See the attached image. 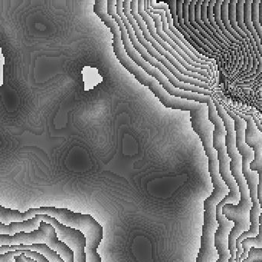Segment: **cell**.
I'll use <instances>...</instances> for the list:
<instances>
[{
	"label": "cell",
	"mask_w": 262,
	"mask_h": 262,
	"mask_svg": "<svg viewBox=\"0 0 262 262\" xmlns=\"http://www.w3.org/2000/svg\"><path fill=\"white\" fill-rule=\"evenodd\" d=\"M107 0L95 1L94 5V12L101 18V21L106 25V26L110 29L111 32L113 35L112 46H113L114 52L117 58L119 60L120 63L130 73L134 75L140 84L146 86L165 107L177 109V110L189 111V112L199 109L201 103L184 99V98H177L169 95L156 78L148 75L143 69L131 59L124 49V44L121 39L119 26L117 22L107 13Z\"/></svg>",
	"instance_id": "1"
},
{
	"label": "cell",
	"mask_w": 262,
	"mask_h": 262,
	"mask_svg": "<svg viewBox=\"0 0 262 262\" xmlns=\"http://www.w3.org/2000/svg\"><path fill=\"white\" fill-rule=\"evenodd\" d=\"M213 191L204 201V224L202 227L201 246L196 262H215L218 252L214 246V235L219 227L216 221V206L228 195L229 190L222 179L219 168H209Z\"/></svg>",
	"instance_id": "2"
},
{
	"label": "cell",
	"mask_w": 262,
	"mask_h": 262,
	"mask_svg": "<svg viewBox=\"0 0 262 262\" xmlns=\"http://www.w3.org/2000/svg\"><path fill=\"white\" fill-rule=\"evenodd\" d=\"M206 105L208 106V117L213 124V147L216 150L219 160V172L222 179L229 189L227 195L219 203L218 206L223 207L225 205H238L240 200L238 187L232 177L230 171V158L227 154L226 145V130L224 123L217 113L212 97L209 98Z\"/></svg>",
	"instance_id": "3"
},
{
	"label": "cell",
	"mask_w": 262,
	"mask_h": 262,
	"mask_svg": "<svg viewBox=\"0 0 262 262\" xmlns=\"http://www.w3.org/2000/svg\"><path fill=\"white\" fill-rule=\"evenodd\" d=\"M107 13L117 22L118 26H119L120 30L121 33V39H122L123 44H124V49L127 52L128 56L131 59L138 65L141 69H143L148 75L154 77L163 86V89L172 96L177 97V98H184V99L191 100V101L197 102V103H204L206 104L209 98L211 96L208 95H201V94L195 93V92H187V91L182 90V89H177L174 87L170 83H169L168 78L160 72L158 69L151 66L149 63H146L139 52L134 49V46L130 38H129L128 34H127V29L123 23L122 19L120 18L119 15L117 13L116 10V1L115 0H108L107 2Z\"/></svg>",
	"instance_id": "4"
},
{
	"label": "cell",
	"mask_w": 262,
	"mask_h": 262,
	"mask_svg": "<svg viewBox=\"0 0 262 262\" xmlns=\"http://www.w3.org/2000/svg\"><path fill=\"white\" fill-rule=\"evenodd\" d=\"M123 3H124V1H121V0L116 1L117 13L119 15L120 18L122 19L123 23H124V26H125L126 29H127V34H128L129 35V38H130L131 43H132L133 46H134V49L139 52V54L141 55L142 58H143L146 63H149L151 66H154V68L160 70V72L168 78L169 83H170L174 87L182 89V90L187 91V92H195V93L201 94V95H208V96L212 97V91L206 90V89H202V88L196 87V86L186 84V83L179 81L161 63L157 61L152 55H149V52L146 51V49L139 43L132 26H131L130 23H129L127 17L124 15V12H123Z\"/></svg>",
	"instance_id": "5"
},
{
	"label": "cell",
	"mask_w": 262,
	"mask_h": 262,
	"mask_svg": "<svg viewBox=\"0 0 262 262\" xmlns=\"http://www.w3.org/2000/svg\"><path fill=\"white\" fill-rule=\"evenodd\" d=\"M130 3L131 1H124V3H123V12H124V15H125V16L127 17V19H128L131 26H132L139 43L146 49V51L149 52V55H152L157 61L161 63L179 81L186 83V84L196 86V87L202 88V89H206V90L211 91L210 85L208 84V83H203V82L201 81H199V80L195 79V78L186 76V75L180 73V72L174 67L173 65L169 63V60H168L166 57L163 56L161 54L159 53V52L152 47V45L143 36V32L140 30V27H139L138 25H137L135 18L133 17L132 14H131Z\"/></svg>",
	"instance_id": "6"
},
{
	"label": "cell",
	"mask_w": 262,
	"mask_h": 262,
	"mask_svg": "<svg viewBox=\"0 0 262 262\" xmlns=\"http://www.w3.org/2000/svg\"><path fill=\"white\" fill-rule=\"evenodd\" d=\"M58 237L53 226L48 223L40 224L38 230L26 233L19 232L13 236L7 235H0V246H15L24 245L32 246L35 244H45L50 246L54 238Z\"/></svg>",
	"instance_id": "7"
},
{
	"label": "cell",
	"mask_w": 262,
	"mask_h": 262,
	"mask_svg": "<svg viewBox=\"0 0 262 262\" xmlns=\"http://www.w3.org/2000/svg\"><path fill=\"white\" fill-rule=\"evenodd\" d=\"M46 223L53 226L58 239L72 249L74 253V262H86L84 253L86 238L80 231L67 227L50 216L48 218Z\"/></svg>",
	"instance_id": "8"
},
{
	"label": "cell",
	"mask_w": 262,
	"mask_h": 262,
	"mask_svg": "<svg viewBox=\"0 0 262 262\" xmlns=\"http://www.w3.org/2000/svg\"><path fill=\"white\" fill-rule=\"evenodd\" d=\"M130 12L131 14H132L133 17L135 18L136 22H137V25H138L139 27H140V30L143 32L144 38L152 45V47H154L159 53L161 54L163 56L166 57V58L169 60V63H172L174 67H175L180 73L186 75V76L190 77V78H195V79L199 80V81H201L203 82V83H206L209 84L210 81H209L208 78H205L204 76L200 75V74L193 73V72H189V71L186 70L173 56H172L167 51L164 50V49L156 42V40L151 36L149 31H148L146 23L143 21L140 14L138 13V1H131Z\"/></svg>",
	"instance_id": "9"
},
{
	"label": "cell",
	"mask_w": 262,
	"mask_h": 262,
	"mask_svg": "<svg viewBox=\"0 0 262 262\" xmlns=\"http://www.w3.org/2000/svg\"><path fill=\"white\" fill-rule=\"evenodd\" d=\"M222 209L223 207L217 205L215 217L219 227L214 235V246L218 252L219 259L215 262H229L231 255L228 249V239L234 223L223 215Z\"/></svg>",
	"instance_id": "10"
},
{
	"label": "cell",
	"mask_w": 262,
	"mask_h": 262,
	"mask_svg": "<svg viewBox=\"0 0 262 262\" xmlns=\"http://www.w3.org/2000/svg\"><path fill=\"white\" fill-rule=\"evenodd\" d=\"M138 13L140 14V16L143 18V21L146 23V26H147L148 31L149 32L151 36L156 40L157 43L163 48L164 50L167 51L172 56H173L186 70L189 72H193V73L200 74V75H203L205 78H208L210 81L211 78L209 77V74L206 72V70H203V69H196V68L192 67L190 65L188 64L170 46L167 44L166 42L163 41L158 35H157V31H156L155 24H154V20L152 18L145 12L144 7H143V0H140L138 1Z\"/></svg>",
	"instance_id": "11"
},
{
	"label": "cell",
	"mask_w": 262,
	"mask_h": 262,
	"mask_svg": "<svg viewBox=\"0 0 262 262\" xmlns=\"http://www.w3.org/2000/svg\"><path fill=\"white\" fill-rule=\"evenodd\" d=\"M56 209V207L53 206H41L39 208H32L25 212H20L15 209L0 206V223L9 226L14 223L28 221L38 215H46L54 218Z\"/></svg>",
	"instance_id": "12"
},
{
	"label": "cell",
	"mask_w": 262,
	"mask_h": 262,
	"mask_svg": "<svg viewBox=\"0 0 262 262\" xmlns=\"http://www.w3.org/2000/svg\"><path fill=\"white\" fill-rule=\"evenodd\" d=\"M143 7H144L145 12L152 18L154 20V24H155L156 31H157V35L163 40V41L166 42L169 46H170L188 64L192 66V67L196 68V69H203V70H206V72L209 74V77H212V72H211L210 69H209V66H203V65L198 64V63H195V62L192 61L175 43H174L173 40L170 38V37L168 36L166 33L163 31V29H162V22L161 18H160V15H157V14L152 13V12L149 11V1H143Z\"/></svg>",
	"instance_id": "13"
},
{
	"label": "cell",
	"mask_w": 262,
	"mask_h": 262,
	"mask_svg": "<svg viewBox=\"0 0 262 262\" xmlns=\"http://www.w3.org/2000/svg\"><path fill=\"white\" fill-rule=\"evenodd\" d=\"M250 169L253 172H256L258 175V192H257V197H258V203H259L260 208L261 209V214H260L259 218H258V234L255 238H249L244 240L242 243V248H243V253L240 257V262H243L248 257L249 251L252 248L255 249H262V166H255V167H250Z\"/></svg>",
	"instance_id": "14"
},
{
	"label": "cell",
	"mask_w": 262,
	"mask_h": 262,
	"mask_svg": "<svg viewBox=\"0 0 262 262\" xmlns=\"http://www.w3.org/2000/svg\"><path fill=\"white\" fill-rule=\"evenodd\" d=\"M245 0H241V1H238L236 6V20L237 23H238V27L242 29L246 34L247 38H249L250 41L251 46H252V49H253L254 53H255V56H256L257 60H258V66L255 75H251V76L247 77V78H243L242 80L241 83H247V82L253 81L255 80L258 75L262 72V58L261 55H260L259 52H258V48H257L256 43H255V40H254L253 37H252L251 32L248 30L246 28V24L244 22V6H245Z\"/></svg>",
	"instance_id": "15"
},
{
	"label": "cell",
	"mask_w": 262,
	"mask_h": 262,
	"mask_svg": "<svg viewBox=\"0 0 262 262\" xmlns=\"http://www.w3.org/2000/svg\"><path fill=\"white\" fill-rule=\"evenodd\" d=\"M149 5H150V7L152 8V9H160V10H163L166 13V18H167V23H168V28H169V30L194 54V55L197 57L199 59L202 60L203 62H206V63H211V64L215 65V62L214 59H211V58H207V57L203 56L202 55L200 52H197L195 49H194L193 46H191L186 39H185L184 37L183 36L181 33L179 32L178 30H177L175 27L173 26V20H172V15H171L170 11H169V7H168V5L166 4V3H163V2H157L155 1V0H149Z\"/></svg>",
	"instance_id": "16"
},
{
	"label": "cell",
	"mask_w": 262,
	"mask_h": 262,
	"mask_svg": "<svg viewBox=\"0 0 262 262\" xmlns=\"http://www.w3.org/2000/svg\"><path fill=\"white\" fill-rule=\"evenodd\" d=\"M16 251H32L38 252L43 256L47 258L49 262H64V260L60 257L55 251L52 250L49 246L45 244H35L32 246H0V255H6L10 252H16Z\"/></svg>",
	"instance_id": "17"
},
{
	"label": "cell",
	"mask_w": 262,
	"mask_h": 262,
	"mask_svg": "<svg viewBox=\"0 0 262 262\" xmlns=\"http://www.w3.org/2000/svg\"><path fill=\"white\" fill-rule=\"evenodd\" d=\"M150 6V5H149ZM149 11H150L152 13L157 14V15H159L161 18L162 22V29H163V32L168 35V36L170 37L172 40H173L174 43L192 60V61L195 62V63H198V64L203 65V66H209V69H210L211 72L212 73H214L213 70V65L209 63H206V62L202 61V60L199 59L195 55H194V54L169 30V28H168V23H167V18H166V13H165L164 11L160 10V9H152V8L149 7Z\"/></svg>",
	"instance_id": "18"
},
{
	"label": "cell",
	"mask_w": 262,
	"mask_h": 262,
	"mask_svg": "<svg viewBox=\"0 0 262 262\" xmlns=\"http://www.w3.org/2000/svg\"><path fill=\"white\" fill-rule=\"evenodd\" d=\"M163 3L168 5V7H169V11H170L171 15H172V20H173L174 27L183 35L185 39H186L191 46H193L194 49H195L197 52H200L203 56H206L207 57V58H211V59L216 60L217 62H220V58H219L218 57L213 56V55H210V54L208 53L206 51L201 49V48L189 37V35H188L186 32H184V31L182 29V28L180 27L178 22V16H177V1H176V0H169V1H164Z\"/></svg>",
	"instance_id": "19"
},
{
	"label": "cell",
	"mask_w": 262,
	"mask_h": 262,
	"mask_svg": "<svg viewBox=\"0 0 262 262\" xmlns=\"http://www.w3.org/2000/svg\"><path fill=\"white\" fill-rule=\"evenodd\" d=\"M183 3H184L183 0H178V1H177V16H178V22L180 27H181L182 29H183L184 32H186V33L189 35V37H190L201 49H203V50L206 51V52L210 54V55H213V56L218 57V58L219 57H222L221 54L214 52L210 48L208 47L203 42L200 41V40L185 26L184 19H183Z\"/></svg>",
	"instance_id": "20"
},
{
	"label": "cell",
	"mask_w": 262,
	"mask_h": 262,
	"mask_svg": "<svg viewBox=\"0 0 262 262\" xmlns=\"http://www.w3.org/2000/svg\"><path fill=\"white\" fill-rule=\"evenodd\" d=\"M190 3L191 1H189V0H186V1H184V3H183V19H184L185 26H186V28H187L189 31H191V32H192V33H193L194 35H195V36L200 40V41L203 42L206 46L210 48L214 52H215V53L221 54V55H224L223 56H224L225 61H226V63L228 58L227 55L222 53V52H220V50H218L215 46H212V45L211 44V43H209L206 38H205L204 37H203V35H202L201 34L196 30V29H194V28L191 26L189 20V5H190Z\"/></svg>",
	"instance_id": "21"
},
{
	"label": "cell",
	"mask_w": 262,
	"mask_h": 262,
	"mask_svg": "<svg viewBox=\"0 0 262 262\" xmlns=\"http://www.w3.org/2000/svg\"><path fill=\"white\" fill-rule=\"evenodd\" d=\"M25 254L26 257H30V258L35 260L37 262H49L46 257L41 255L38 252L32 251H16V252H10L6 255H0V262H13L14 258L16 256Z\"/></svg>",
	"instance_id": "22"
},
{
	"label": "cell",
	"mask_w": 262,
	"mask_h": 262,
	"mask_svg": "<svg viewBox=\"0 0 262 262\" xmlns=\"http://www.w3.org/2000/svg\"><path fill=\"white\" fill-rule=\"evenodd\" d=\"M259 4L260 0H253L252 3V22L256 30L257 34L259 37L262 47V28L259 23ZM262 82V78L256 85L259 84Z\"/></svg>",
	"instance_id": "23"
},
{
	"label": "cell",
	"mask_w": 262,
	"mask_h": 262,
	"mask_svg": "<svg viewBox=\"0 0 262 262\" xmlns=\"http://www.w3.org/2000/svg\"><path fill=\"white\" fill-rule=\"evenodd\" d=\"M253 117L254 122L256 124L257 127L262 132V125L257 117ZM243 262H262V249H255L252 248L248 254V257Z\"/></svg>",
	"instance_id": "24"
},
{
	"label": "cell",
	"mask_w": 262,
	"mask_h": 262,
	"mask_svg": "<svg viewBox=\"0 0 262 262\" xmlns=\"http://www.w3.org/2000/svg\"><path fill=\"white\" fill-rule=\"evenodd\" d=\"M6 59L4 55L2 52V48L0 46V86H3L4 84V79H3V67H4Z\"/></svg>",
	"instance_id": "25"
},
{
	"label": "cell",
	"mask_w": 262,
	"mask_h": 262,
	"mask_svg": "<svg viewBox=\"0 0 262 262\" xmlns=\"http://www.w3.org/2000/svg\"><path fill=\"white\" fill-rule=\"evenodd\" d=\"M259 23L261 25L262 28V0L260 1L259 4ZM262 85L261 83H260L259 84L256 85V86H261Z\"/></svg>",
	"instance_id": "26"
},
{
	"label": "cell",
	"mask_w": 262,
	"mask_h": 262,
	"mask_svg": "<svg viewBox=\"0 0 262 262\" xmlns=\"http://www.w3.org/2000/svg\"><path fill=\"white\" fill-rule=\"evenodd\" d=\"M235 258H236V255H235V254L231 255V258H229V262H235Z\"/></svg>",
	"instance_id": "27"
},
{
	"label": "cell",
	"mask_w": 262,
	"mask_h": 262,
	"mask_svg": "<svg viewBox=\"0 0 262 262\" xmlns=\"http://www.w3.org/2000/svg\"><path fill=\"white\" fill-rule=\"evenodd\" d=\"M261 87H262V85H261ZM261 86H260V87H261ZM260 87H259V88H260ZM259 88H258V89H259Z\"/></svg>",
	"instance_id": "28"
}]
</instances>
